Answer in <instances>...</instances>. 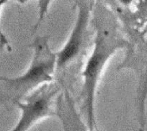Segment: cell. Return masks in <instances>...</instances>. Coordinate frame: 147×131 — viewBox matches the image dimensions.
Masks as SVG:
<instances>
[{"label":"cell","mask_w":147,"mask_h":131,"mask_svg":"<svg viewBox=\"0 0 147 131\" xmlns=\"http://www.w3.org/2000/svg\"><path fill=\"white\" fill-rule=\"evenodd\" d=\"M8 1V0H0V11H1L2 6ZM0 47H6L8 51H11V47L10 46V43L8 41V39L6 38V36L4 35L1 28H0Z\"/></svg>","instance_id":"6"},{"label":"cell","mask_w":147,"mask_h":131,"mask_svg":"<svg viewBox=\"0 0 147 131\" xmlns=\"http://www.w3.org/2000/svg\"><path fill=\"white\" fill-rule=\"evenodd\" d=\"M4 78H5V77H1V76H0V82H1V81L4 80Z\"/></svg>","instance_id":"8"},{"label":"cell","mask_w":147,"mask_h":131,"mask_svg":"<svg viewBox=\"0 0 147 131\" xmlns=\"http://www.w3.org/2000/svg\"><path fill=\"white\" fill-rule=\"evenodd\" d=\"M51 2H52V0H38V18L34 27V30H36L40 27L45 16L47 15L49 7Z\"/></svg>","instance_id":"5"},{"label":"cell","mask_w":147,"mask_h":131,"mask_svg":"<svg viewBox=\"0 0 147 131\" xmlns=\"http://www.w3.org/2000/svg\"><path fill=\"white\" fill-rule=\"evenodd\" d=\"M119 2L125 6H129L134 2V0H119Z\"/></svg>","instance_id":"7"},{"label":"cell","mask_w":147,"mask_h":131,"mask_svg":"<svg viewBox=\"0 0 147 131\" xmlns=\"http://www.w3.org/2000/svg\"><path fill=\"white\" fill-rule=\"evenodd\" d=\"M125 47V41L109 35V32L100 29L97 32L93 52L88 59L82 74L83 85L82 90V107L87 116L89 129L95 128L94 101L98 82L109 59L118 49Z\"/></svg>","instance_id":"2"},{"label":"cell","mask_w":147,"mask_h":131,"mask_svg":"<svg viewBox=\"0 0 147 131\" xmlns=\"http://www.w3.org/2000/svg\"><path fill=\"white\" fill-rule=\"evenodd\" d=\"M49 83L40 86L33 92L15 103L22 114L13 128L14 131L28 130L40 119L54 114L53 104L59 88L56 85Z\"/></svg>","instance_id":"3"},{"label":"cell","mask_w":147,"mask_h":131,"mask_svg":"<svg viewBox=\"0 0 147 131\" xmlns=\"http://www.w3.org/2000/svg\"><path fill=\"white\" fill-rule=\"evenodd\" d=\"M78 6L76 23L62 48L56 53V68L61 69L71 63L81 53L90 17V6L83 0L76 2Z\"/></svg>","instance_id":"4"},{"label":"cell","mask_w":147,"mask_h":131,"mask_svg":"<svg viewBox=\"0 0 147 131\" xmlns=\"http://www.w3.org/2000/svg\"><path fill=\"white\" fill-rule=\"evenodd\" d=\"M31 47L34 49L32 61L27 71L15 79H7L0 82V102L21 100L26 94L40 86L49 83L56 69V53H53L46 37H37Z\"/></svg>","instance_id":"1"}]
</instances>
